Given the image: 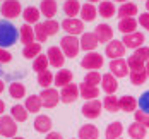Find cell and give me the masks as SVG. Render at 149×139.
Segmentation results:
<instances>
[{
    "instance_id": "cell-51",
    "label": "cell",
    "mask_w": 149,
    "mask_h": 139,
    "mask_svg": "<svg viewBox=\"0 0 149 139\" xmlns=\"http://www.w3.org/2000/svg\"><path fill=\"white\" fill-rule=\"evenodd\" d=\"M3 89H5V82H3V81L0 79V93L3 91Z\"/></svg>"
},
{
    "instance_id": "cell-16",
    "label": "cell",
    "mask_w": 149,
    "mask_h": 139,
    "mask_svg": "<svg viewBox=\"0 0 149 139\" xmlns=\"http://www.w3.org/2000/svg\"><path fill=\"white\" fill-rule=\"evenodd\" d=\"M72 81H74L72 71H69V69H58V72L55 74V79H53V84L62 89L63 86H69Z\"/></svg>"
},
{
    "instance_id": "cell-9",
    "label": "cell",
    "mask_w": 149,
    "mask_h": 139,
    "mask_svg": "<svg viewBox=\"0 0 149 139\" xmlns=\"http://www.w3.org/2000/svg\"><path fill=\"white\" fill-rule=\"evenodd\" d=\"M46 57H48V62H50L52 67H55V69H63V64H65V59H67V57L63 55V52H62L60 46H50L48 52H46Z\"/></svg>"
},
{
    "instance_id": "cell-28",
    "label": "cell",
    "mask_w": 149,
    "mask_h": 139,
    "mask_svg": "<svg viewBox=\"0 0 149 139\" xmlns=\"http://www.w3.org/2000/svg\"><path fill=\"white\" fill-rule=\"evenodd\" d=\"M24 107H26V110H28L29 113H38V112L43 108V103H41L40 94H31V96H28L26 101H24Z\"/></svg>"
},
{
    "instance_id": "cell-23",
    "label": "cell",
    "mask_w": 149,
    "mask_h": 139,
    "mask_svg": "<svg viewBox=\"0 0 149 139\" xmlns=\"http://www.w3.org/2000/svg\"><path fill=\"white\" fill-rule=\"evenodd\" d=\"M139 107V101L135 100L134 96H130V94H123L122 98H120V110L122 112H125V113H134L135 110Z\"/></svg>"
},
{
    "instance_id": "cell-17",
    "label": "cell",
    "mask_w": 149,
    "mask_h": 139,
    "mask_svg": "<svg viewBox=\"0 0 149 139\" xmlns=\"http://www.w3.org/2000/svg\"><path fill=\"white\" fill-rule=\"evenodd\" d=\"M101 89L106 94H115L117 93V89H118V81H117V77L113 76L111 72H108V74H104L101 77Z\"/></svg>"
},
{
    "instance_id": "cell-33",
    "label": "cell",
    "mask_w": 149,
    "mask_h": 139,
    "mask_svg": "<svg viewBox=\"0 0 149 139\" xmlns=\"http://www.w3.org/2000/svg\"><path fill=\"white\" fill-rule=\"evenodd\" d=\"M129 136L132 139H144L148 136V129L139 122H132L129 125Z\"/></svg>"
},
{
    "instance_id": "cell-21",
    "label": "cell",
    "mask_w": 149,
    "mask_h": 139,
    "mask_svg": "<svg viewBox=\"0 0 149 139\" xmlns=\"http://www.w3.org/2000/svg\"><path fill=\"white\" fill-rule=\"evenodd\" d=\"M117 14H118L120 19H127V17H135L139 14V7L132 3V2H125L122 3L118 9H117Z\"/></svg>"
},
{
    "instance_id": "cell-12",
    "label": "cell",
    "mask_w": 149,
    "mask_h": 139,
    "mask_svg": "<svg viewBox=\"0 0 149 139\" xmlns=\"http://www.w3.org/2000/svg\"><path fill=\"white\" fill-rule=\"evenodd\" d=\"M122 41H123L125 48H132V50H137V48L144 46V41H146V38H144V34H142L141 31H135V33H130V34H123Z\"/></svg>"
},
{
    "instance_id": "cell-47",
    "label": "cell",
    "mask_w": 149,
    "mask_h": 139,
    "mask_svg": "<svg viewBox=\"0 0 149 139\" xmlns=\"http://www.w3.org/2000/svg\"><path fill=\"white\" fill-rule=\"evenodd\" d=\"M12 60V53L7 52L5 48H0V64H9Z\"/></svg>"
},
{
    "instance_id": "cell-20",
    "label": "cell",
    "mask_w": 149,
    "mask_h": 139,
    "mask_svg": "<svg viewBox=\"0 0 149 139\" xmlns=\"http://www.w3.org/2000/svg\"><path fill=\"white\" fill-rule=\"evenodd\" d=\"M40 17H41V12H40V7H26L24 10H22V19H24V22L26 24H38L40 22Z\"/></svg>"
},
{
    "instance_id": "cell-30",
    "label": "cell",
    "mask_w": 149,
    "mask_h": 139,
    "mask_svg": "<svg viewBox=\"0 0 149 139\" xmlns=\"http://www.w3.org/2000/svg\"><path fill=\"white\" fill-rule=\"evenodd\" d=\"M81 19L84 21V22H91V21H94L96 19V15H98V9L94 7V3H84L82 7H81Z\"/></svg>"
},
{
    "instance_id": "cell-49",
    "label": "cell",
    "mask_w": 149,
    "mask_h": 139,
    "mask_svg": "<svg viewBox=\"0 0 149 139\" xmlns=\"http://www.w3.org/2000/svg\"><path fill=\"white\" fill-rule=\"evenodd\" d=\"M46 139H63V138H62L60 132H53V131H52V132L46 134Z\"/></svg>"
},
{
    "instance_id": "cell-43",
    "label": "cell",
    "mask_w": 149,
    "mask_h": 139,
    "mask_svg": "<svg viewBox=\"0 0 149 139\" xmlns=\"http://www.w3.org/2000/svg\"><path fill=\"white\" fill-rule=\"evenodd\" d=\"M43 24H45V29H46V33H48V36H55L60 29V24L55 19H46Z\"/></svg>"
},
{
    "instance_id": "cell-36",
    "label": "cell",
    "mask_w": 149,
    "mask_h": 139,
    "mask_svg": "<svg viewBox=\"0 0 149 139\" xmlns=\"http://www.w3.org/2000/svg\"><path fill=\"white\" fill-rule=\"evenodd\" d=\"M22 55H24V59H36L38 55H41V43L34 41L31 45L24 46L22 48Z\"/></svg>"
},
{
    "instance_id": "cell-22",
    "label": "cell",
    "mask_w": 149,
    "mask_h": 139,
    "mask_svg": "<svg viewBox=\"0 0 149 139\" xmlns=\"http://www.w3.org/2000/svg\"><path fill=\"white\" fill-rule=\"evenodd\" d=\"M34 129L40 134H48L52 132V119L48 115H38L34 119Z\"/></svg>"
},
{
    "instance_id": "cell-6",
    "label": "cell",
    "mask_w": 149,
    "mask_h": 139,
    "mask_svg": "<svg viewBox=\"0 0 149 139\" xmlns=\"http://www.w3.org/2000/svg\"><path fill=\"white\" fill-rule=\"evenodd\" d=\"M0 136L10 139L17 136V122L10 115H2L0 117Z\"/></svg>"
},
{
    "instance_id": "cell-26",
    "label": "cell",
    "mask_w": 149,
    "mask_h": 139,
    "mask_svg": "<svg viewBox=\"0 0 149 139\" xmlns=\"http://www.w3.org/2000/svg\"><path fill=\"white\" fill-rule=\"evenodd\" d=\"M137 19L134 17H127V19H120L118 21V31L122 34H130V33H135L137 29Z\"/></svg>"
},
{
    "instance_id": "cell-13",
    "label": "cell",
    "mask_w": 149,
    "mask_h": 139,
    "mask_svg": "<svg viewBox=\"0 0 149 139\" xmlns=\"http://www.w3.org/2000/svg\"><path fill=\"white\" fill-rule=\"evenodd\" d=\"M79 41H81V50H84L86 53H89V52H94L98 45H100V41H98V38H96V34H94V31L93 33H82L81 34V38H79Z\"/></svg>"
},
{
    "instance_id": "cell-25",
    "label": "cell",
    "mask_w": 149,
    "mask_h": 139,
    "mask_svg": "<svg viewBox=\"0 0 149 139\" xmlns=\"http://www.w3.org/2000/svg\"><path fill=\"white\" fill-rule=\"evenodd\" d=\"M98 136H100V131L94 124H84L79 129L77 139H98Z\"/></svg>"
},
{
    "instance_id": "cell-8",
    "label": "cell",
    "mask_w": 149,
    "mask_h": 139,
    "mask_svg": "<svg viewBox=\"0 0 149 139\" xmlns=\"http://www.w3.org/2000/svg\"><path fill=\"white\" fill-rule=\"evenodd\" d=\"M40 98L45 108H55L60 101V93L57 88H46L40 93Z\"/></svg>"
},
{
    "instance_id": "cell-41",
    "label": "cell",
    "mask_w": 149,
    "mask_h": 139,
    "mask_svg": "<svg viewBox=\"0 0 149 139\" xmlns=\"http://www.w3.org/2000/svg\"><path fill=\"white\" fill-rule=\"evenodd\" d=\"M127 65H129V71H130V72H137V71H144V69H146V67H144V62L141 60V59H137L135 55H130V57H129Z\"/></svg>"
},
{
    "instance_id": "cell-27",
    "label": "cell",
    "mask_w": 149,
    "mask_h": 139,
    "mask_svg": "<svg viewBox=\"0 0 149 139\" xmlns=\"http://www.w3.org/2000/svg\"><path fill=\"white\" fill-rule=\"evenodd\" d=\"M117 12V9H115V3L111 2V0H101V3H100V7H98V14L104 17V19H111L113 15Z\"/></svg>"
},
{
    "instance_id": "cell-57",
    "label": "cell",
    "mask_w": 149,
    "mask_h": 139,
    "mask_svg": "<svg viewBox=\"0 0 149 139\" xmlns=\"http://www.w3.org/2000/svg\"><path fill=\"white\" fill-rule=\"evenodd\" d=\"M72 139H75V138H72Z\"/></svg>"
},
{
    "instance_id": "cell-11",
    "label": "cell",
    "mask_w": 149,
    "mask_h": 139,
    "mask_svg": "<svg viewBox=\"0 0 149 139\" xmlns=\"http://www.w3.org/2000/svg\"><path fill=\"white\" fill-rule=\"evenodd\" d=\"M101 101L100 100H89V101H86L82 108H81V112H82V115L86 117V119H91V120H94V119H98L100 117V113H101Z\"/></svg>"
},
{
    "instance_id": "cell-58",
    "label": "cell",
    "mask_w": 149,
    "mask_h": 139,
    "mask_svg": "<svg viewBox=\"0 0 149 139\" xmlns=\"http://www.w3.org/2000/svg\"><path fill=\"white\" fill-rule=\"evenodd\" d=\"M120 139H122V138H120Z\"/></svg>"
},
{
    "instance_id": "cell-15",
    "label": "cell",
    "mask_w": 149,
    "mask_h": 139,
    "mask_svg": "<svg viewBox=\"0 0 149 139\" xmlns=\"http://www.w3.org/2000/svg\"><path fill=\"white\" fill-rule=\"evenodd\" d=\"M94 34L100 43H110L113 40V28L110 24H98L94 28Z\"/></svg>"
},
{
    "instance_id": "cell-52",
    "label": "cell",
    "mask_w": 149,
    "mask_h": 139,
    "mask_svg": "<svg viewBox=\"0 0 149 139\" xmlns=\"http://www.w3.org/2000/svg\"><path fill=\"white\" fill-rule=\"evenodd\" d=\"M144 67H146V74H148V77H149V60L144 64Z\"/></svg>"
},
{
    "instance_id": "cell-40",
    "label": "cell",
    "mask_w": 149,
    "mask_h": 139,
    "mask_svg": "<svg viewBox=\"0 0 149 139\" xmlns=\"http://www.w3.org/2000/svg\"><path fill=\"white\" fill-rule=\"evenodd\" d=\"M129 77H130V82H132L134 86H142V84L146 82V79H148V74H146V69H144V71L130 72Z\"/></svg>"
},
{
    "instance_id": "cell-32",
    "label": "cell",
    "mask_w": 149,
    "mask_h": 139,
    "mask_svg": "<svg viewBox=\"0 0 149 139\" xmlns=\"http://www.w3.org/2000/svg\"><path fill=\"white\" fill-rule=\"evenodd\" d=\"M103 108L110 113H117L120 110V98H117L115 94H106L103 98Z\"/></svg>"
},
{
    "instance_id": "cell-14",
    "label": "cell",
    "mask_w": 149,
    "mask_h": 139,
    "mask_svg": "<svg viewBox=\"0 0 149 139\" xmlns=\"http://www.w3.org/2000/svg\"><path fill=\"white\" fill-rule=\"evenodd\" d=\"M110 72L117 77H127L129 76V65L125 59H117V60L110 62Z\"/></svg>"
},
{
    "instance_id": "cell-2",
    "label": "cell",
    "mask_w": 149,
    "mask_h": 139,
    "mask_svg": "<svg viewBox=\"0 0 149 139\" xmlns=\"http://www.w3.org/2000/svg\"><path fill=\"white\" fill-rule=\"evenodd\" d=\"M60 48L63 52V55L67 59H74L77 57L79 50H81V41L77 36H70V34H65L62 40H60Z\"/></svg>"
},
{
    "instance_id": "cell-55",
    "label": "cell",
    "mask_w": 149,
    "mask_h": 139,
    "mask_svg": "<svg viewBox=\"0 0 149 139\" xmlns=\"http://www.w3.org/2000/svg\"><path fill=\"white\" fill-rule=\"evenodd\" d=\"M89 3H98V2H101V0H88Z\"/></svg>"
},
{
    "instance_id": "cell-54",
    "label": "cell",
    "mask_w": 149,
    "mask_h": 139,
    "mask_svg": "<svg viewBox=\"0 0 149 139\" xmlns=\"http://www.w3.org/2000/svg\"><path fill=\"white\" fill-rule=\"evenodd\" d=\"M146 12H149V0H146Z\"/></svg>"
},
{
    "instance_id": "cell-7",
    "label": "cell",
    "mask_w": 149,
    "mask_h": 139,
    "mask_svg": "<svg viewBox=\"0 0 149 139\" xmlns=\"http://www.w3.org/2000/svg\"><path fill=\"white\" fill-rule=\"evenodd\" d=\"M125 50L127 48H125L122 40H111L104 48V55L108 59H111V60H117V59H122L125 55Z\"/></svg>"
},
{
    "instance_id": "cell-5",
    "label": "cell",
    "mask_w": 149,
    "mask_h": 139,
    "mask_svg": "<svg viewBox=\"0 0 149 139\" xmlns=\"http://www.w3.org/2000/svg\"><path fill=\"white\" fill-rule=\"evenodd\" d=\"M60 26H62V29L65 31L67 34H70V36H77V34L84 33V21L77 19V17H65Z\"/></svg>"
},
{
    "instance_id": "cell-42",
    "label": "cell",
    "mask_w": 149,
    "mask_h": 139,
    "mask_svg": "<svg viewBox=\"0 0 149 139\" xmlns=\"http://www.w3.org/2000/svg\"><path fill=\"white\" fill-rule=\"evenodd\" d=\"M101 72H98V71H91L88 72L86 76H84V81L82 82H86V84H89V86H98L100 82H101Z\"/></svg>"
},
{
    "instance_id": "cell-46",
    "label": "cell",
    "mask_w": 149,
    "mask_h": 139,
    "mask_svg": "<svg viewBox=\"0 0 149 139\" xmlns=\"http://www.w3.org/2000/svg\"><path fill=\"white\" fill-rule=\"evenodd\" d=\"M134 55L146 64V62L149 60V46H141V48L134 50Z\"/></svg>"
},
{
    "instance_id": "cell-19",
    "label": "cell",
    "mask_w": 149,
    "mask_h": 139,
    "mask_svg": "<svg viewBox=\"0 0 149 139\" xmlns=\"http://www.w3.org/2000/svg\"><path fill=\"white\" fill-rule=\"evenodd\" d=\"M19 40H21V43H22L24 46L34 43L36 38H34V29H33V26H29V24H22V26L19 28Z\"/></svg>"
},
{
    "instance_id": "cell-24",
    "label": "cell",
    "mask_w": 149,
    "mask_h": 139,
    "mask_svg": "<svg viewBox=\"0 0 149 139\" xmlns=\"http://www.w3.org/2000/svg\"><path fill=\"white\" fill-rule=\"evenodd\" d=\"M79 93L86 101H89V100H96L100 96V88L98 86H89L86 82H81L79 84Z\"/></svg>"
},
{
    "instance_id": "cell-56",
    "label": "cell",
    "mask_w": 149,
    "mask_h": 139,
    "mask_svg": "<svg viewBox=\"0 0 149 139\" xmlns=\"http://www.w3.org/2000/svg\"><path fill=\"white\" fill-rule=\"evenodd\" d=\"M12 139H24V138H21V136H15V138H12Z\"/></svg>"
},
{
    "instance_id": "cell-1",
    "label": "cell",
    "mask_w": 149,
    "mask_h": 139,
    "mask_svg": "<svg viewBox=\"0 0 149 139\" xmlns=\"http://www.w3.org/2000/svg\"><path fill=\"white\" fill-rule=\"evenodd\" d=\"M19 40V29L15 28L10 21H0V48L15 45Z\"/></svg>"
},
{
    "instance_id": "cell-3",
    "label": "cell",
    "mask_w": 149,
    "mask_h": 139,
    "mask_svg": "<svg viewBox=\"0 0 149 139\" xmlns=\"http://www.w3.org/2000/svg\"><path fill=\"white\" fill-rule=\"evenodd\" d=\"M22 10L24 9L19 0H5L0 5V14L5 19H15V17H19V14H22Z\"/></svg>"
},
{
    "instance_id": "cell-48",
    "label": "cell",
    "mask_w": 149,
    "mask_h": 139,
    "mask_svg": "<svg viewBox=\"0 0 149 139\" xmlns=\"http://www.w3.org/2000/svg\"><path fill=\"white\" fill-rule=\"evenodd\" d=\"M144 29L149 31V12H142V14L139 15V21H137Z\"/></svg>"
},
{
    "instance_id": "cell-4",
    "label": "cell",
    "mask_w": 149,
    "mask_h": 139,
    "mask_svg": "<svg viewBox=\"0 0 149 139\" xmlns=\"http://www.w3.org/2000/svg\"><path fill=\"white\" fill-rule=\"evenodd\" d=\"M104 64V59L101 53H96V52H89L84 55V59L81 60V67L86 69V71H100Z\"/></svg>"
},
{
    "instance_id": "cell-45",
    "label": "cell",
    "mask_w": 149,
    "mask_h": 139,
    "mask_svg": "<svg viewBox=\"0 0 149 139\" xmlns=\"http://www.w3.org/2000/svg\"><path fill=\"white\" fill-rule=\"evenodd\" d=\"M134 119H135V122L142 124L146 129H149V115L148 113H144L142 110H135L134 112Z\"/></svg>"
},
{
    "instance_id": "cell-18",
    "label": "cell",
    "mask_w": 149,
    "mask_h": 139,
    "mask_svg": "<svg viewBox=\"0 0 149 139\" xmlns=\"http://www.w3.org/2000/svg\"><path fill=\"white\" fill-rule=\"evenodd\" d=\"M57 10H58L57 0H41L40 12H41V15H45L46 19H53L55 14H57Z\"/></svg>"
},
{
    "instance_id": "cell-50",
    "label": "cell",
    "mask_w": 149,
    "mask_h": 139,
    "mask_svg": "<svg viewBox=\"0 0 149 139\" xmlns=\"http://www.w3.org/2000/svg\"><path fill=\"white\" fill-rule=\"evenodd\" d=\"M3 112H5V103L0 100V117H2V113H3Z\"/></svg>"
},
{
    "instance_id": "cell-39",
    "label": "cell",
    "mask_w": 149,
    "mask_h": 139,
    "mask_svg": "<svg viewBox=\"0 0 149 139\" xmlns=\"http://www.w3.org/2000/svg\"><path fill=\"white\" fill-rule=\"evenodd\" d=\"M34 38H36V41L38 43H45L46 40L50 38L48 36V33H46V29H45V24L43 22H38V24H34Z\"/></svg>"
},
{
    "instance_id": "cell-31",
    "label": "cell",
    "mask_w": 149,
    "mask_h": 139,
    "mask_svg": "<svg viewBox=\"0 0 149 139\" xmlns=\"http://www.w3.org/2000/svg\"><path fill=\"white\" fill-rule=\"evenodd\" d=\"M123 134V125L122 122H111L108 127H106V132H104V138L106 139H120Z\"/></svg>"
},
{
    "instance_id": "cell-38",
    "label": "cell",
    "mask_w": 149,
    "mask_h": 139,
    "mask_svg": "<svg viewBox=\"0 0 149 139\" xmlns=\"http://www.w3.org/2000/svg\"><path fill=\"white\" fill-rule=\"evenodd\" d=\"M53 79H55V76H53V72H50V71L40 72V74H38V84H40L43 89H46V88H50V86L53 84Z\"/></svg>"
},
{
    "instance_id": "cell-53",
    "label": "cell",
    "mask_w": 149,
    "mask_h": 139,
    "mask_svg": "<svg viewBox=\"0 0 149 139\" xmlns=\"http://www.w3.org/2000/svg\"><path fill=\"white\" fill-rule=\"evenodd\" d=\"M111 2H118V3H125V2H130V0H111Z\"/></svg>"
},
{
    "instance_id": "cell-35",
    "label": "cell",
    "mask_w": 149,
    "mask_h": 139,
    "mask_svg": "<svg viewBox=\"0 0 149 139\" xmlns=\"http://www.w3.org/2000/svg\"><path fill=\"white\" fill-rule=\"evenodd\" d=\"M9 94L14 98V100H22L24 96H26V86L22 84V82H10V86H9Z\"/></svg>"
},
{
    "instance_id": "cell-37",
    "label": "cell",
    "mask_w": 149,
    "mask_h": 139,
    "mask_svg": "<svg viewBox=\"0 0 149 139\" xmlns=\"http://www.w3.org/2000/svg\"><path fill=\"white\" fill-rule=\"evenodd\" d=\"M48 65H50V62H48V57L46 55H38L36 59H34V62H33V71L34 72H45V71H48Z\"/></svg>"
},
{
    "instance_id": "cell-10",
    "label": "cell",
    "mask_w": 149,
    "mask_h": 139,
    "mask_svg": "<svg viewBox=\"0 0 149 139\" xmlns=\"http://www.w3.org/2000/svg\"><path fill=\"white\" fill-rule=\"evenodd\" d=\"M81 96V93H79V84H75V82H70L69 86H63L62 89H60V101L62 103H74L75 100Z\"/></svg>"
},
{
    "instance_id": "cell-34",
    "label": "cell",
    "mask_w": 149,
    "mask_h": 139,
    "mask_svg": "<svg viewBox=\"0 0 149 139\" xmlns=\"http://www.w3.org/2000/svg\"><path fill=\"white\" fill-rule=\"evenodd\" d=\"M10 117L14 119L15 122H26L29 117V112L26 110L24 105H14L10 108Z\"/></svg>"
},
{
    "instance_id": "cell-44",
    "label": "cell",
    "mask_w": 149,
    "mask_h": 139,
    "mask_svg": "<svg viewBox=\"0 0 149 139\" xmlns=\"http://www.w3.org/2000/svg\"><path fill=\"white\" fill-rule=\"evenodd\" d=\"M137 101H139V110H142L144 113H148L149 115V89L142 93L141 98H139Z\"/></svg>"
},
{
    "instance_id": "cell-29",
    "label": "cell",
    "mask_w": 149,
    "mask_h": 139,
    "mask_svg": "<svg viewBox=\"0 0 149 139\" xmlns=\"http://www.w3.org/2000/svg\"><path fill=\"white\" fill-rule=\"evenodd\" d=\"M81 2L79 0H65L63 3V14L67 17H77L81 14Z\"/></svg>"
}]
</instances>
